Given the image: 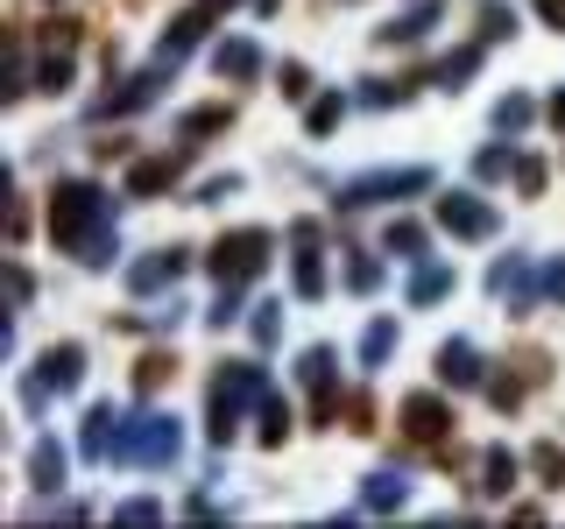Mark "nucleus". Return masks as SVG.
I'll return each instance as SVG.
<instances>
[{"mask_svg":"<svg viewBox=\"0 0 565 529\" xmlns=\"http://www.w3.org/2000/svg\"><path fill=\"white\" fill-rule=\"evenodd\" d=\"M50 240L71 248L85 268H107L113 262V219H107V191L71 177V184L50 191Z\"/></svg>","mask_w":565,"mask_h":529,"instance_id":"nucleus-1","label":"nucleus"},{"mask_svg":"<svg viewBox=\"0 0 565 529\" xmlns=\"http://www.w3.org/2000/svg\"><path fill=\"white\" fill-rule=\"evenodd\" d=\"M184 423L177 417H135L121 423V437H113V459H135V466H177V452H184Z\"/></svg>","mask_w":565,"mask_h":529,"instance_id":"nucleus-2","label":"nucleus"},{"mask_svg":"<svg viewBox=\"0 0 565 529\" xmlns=\"http://www.w3.org/2000/svg\"><path fill=\"white\" fill-rule=\"evenodd\" d=\"M262 262H269V233H262V226L219 233V248H213V276H219V282H248V276H262Z\"/></svg>","mask_w":565,"mask_h":529,"instance_id":"nucleus-3","label":"nucleus"},{"mask_svg":"<svg viewBox=\"0 0 565 529\" xmlns=\"http://www.w3.org/2000/svg\"><path fill=\"white\" fill-rule=\"evenodd\" d=\"M418 191H431V170H375L361 184H339V212H361L375 199H418Z\"/></svg>","mask_w":565,"mask_h":529,"instance_id":"nucleus-4","label":"nucleus"},{"mask_svg":"<svg viewBox=\"0 0 565 529\" xmlns=\"http://www.w3.org/2000/svg\"><path fill=\"white\" fill-rule=\"evenodd\" d=\"M438 226L453 240H488V233H495V205L473 199V191H445V199H438Z\"/></svg>","mask_w":565,"mask_h":529,"instance_id":"nucleus-5","label":"nucleus"},{"mask_svg":"<svg viewBox=\"0 0 565 529\" xmlns=\"http://www.w3.org/2000/svg\"><path fill=\"white\" fill-rule=\"evenodd\" d=\"M79 374H85V353H79V346H50V353L36 360V382L22 388V402L36 410V402L50 396V388H57V396H64V388H79Z\"/></svg>","mask_w":565,"mask_h":529,"instance_id":"nucleus-6","label":"nucleus"},{"mask_svg":"<svg viewBox=\"0 0 565 529\" xmlns=\"http://www.w3.org/2000/svg\"><path fill=\"white\" fill-rule=\"evenodd\" d=\"M184 268H191V254H177V248H170V254H148V262L128 268V290H135V297H156V290H170Z\"/></svg>","mask_w":565,"mask_h":529,"instance_id":"nucleus-7","label":"nucleus"},{"mask_svg":"<svg viewBox=\"0 0 565 529\" xmlns=\"http://www.w3.org/2000/svg\"><path fill=\"white\" fill-rule=\"evenodd\" d=\"M205 22H213V8H205V0H199V8H184V14H177V22L163 28V64H184V57L199 50Z\"/></svg>","mask_w":565,"mask_h":529,"instance_id":"nucleus-8","label":"nucleus"},{"mask_svg":"<svg viewBox=\"0 0 565 529\" xmlns=\"http://www.w3.org/2000/svg\"><path fill=\"white\" fill-rule=\"evenodd\" d=\"M516 480H524V459H516L509 445H488L481 452V494H488V502H509Z\"/></svg>","mask_w":565,"mask_h":529,"instance_id":"nucleus-9","label":"nucleus"},{"mask_svg":"<svg viewBox=\"0 0 565 529\" xmlns=\"http://www.w3.org/2000/svg\"><path fill=\"white\" fill-rule=\"evenodd\" d=\"M290 240H297V297H325V268H318V226H290Z\"/></svg>","mask_w":565,"mask_h":529,"instance_id":"nucleus-10","label":"nucleus"},{"mask_svg":"<svg viewBox=\"0 0 565 529\" xmlns=\"http://www.w3.org/2000/svg\"><path fill=\"white\" fill-rule=\"evenodd\" d=\"M404 431L424 437V445H438V437L453 431V410H445L438 396H410V402H404Z\"/></svg>","mask_w":565,"mask_h":529,"instance_id":"nucleus-11","label":"nucleus"},{"mask_svg":"<svg viewBox=\"0 0 565 529\" xmlns=\"http://www.w3.org/2000/svg\"><path fill=\"white\" fill-rule=\"evenodd\" d=\"M438 382L445 388H473V382H481V353H473L467 339H445L438 346Z\"/></svg>","mask_w":565,"mask_h":529,"instance_id":"nucleus-12","label":"nucleus"},{"mask_svg":"<svg viewBox=\"0 0 565 529\" xmlns=\"http://www.w3.org/2000/svg\"><path fill=\"white\" fill-rule=\"evenodd\" d=\"M113 437H121V417H113V402L85 410V459H93V466H107V459H113Z\"/></svg>","mask_w":565,"mask_h":529,"instance_id":"nucleus-13","label":"nucleus"},{"mask_svg":"<svg viewBox=\"0 0 565 529\" xmlns=\"http://www.w3.org/2000/svg\"><path fill=\"white\" fill-rule=\"evenodd\" d=\"M170 184H177V156H142L135 170H128V191H135V199H163Z\"/></svg>","mask_w":565,"mask_h":529,"instance_id":"nucleus-14","label":"nucleus"},{"mask_svg":"<svg viewBox=\"0 0 565 529\" xmlns=\"http://www.w3.org/2000/svg\"><path fill=\"white\" fill-rule=\"evenodd\" d=\"M241 410H248V402L219 382V388H213V417H205L213 431H205V437H213V445H233V437H241Z\"/></svg>","mask_w":565,"mask_h":529,"instance_id":"nucleus-15","label":"nucleus"},{"mask_svg":"<svg viewBox=\"0 0 565 529\" xmlns=\"http://www.w3.org/2000/svg\"><path fill=\"white\" fill-rule=\"evenodd\" d=\"M163 71H177V64H156L148 71V79H135V85H121V93H113L107 106H99V120H113V113H142L148 99H156V85H163Z\"/></svg>","mask_w":565,"mask_h":529,"instance_id":"nucleus-16","label":"nucleus"},{"mask_svg":"<svg viewBox=\"0 0 565 529\" xmlns=\"http://www.w3.org/2000/svg\"><path fill=\"white\" fill-rule=\"evenodd\" d=\"M361 502L375 508V516H389V508L410 502V480H404V473H368V480H361Z\"/></svg>","mask_w":565,"mask_h":529,"instance_id":"nucleus-17","label":"nucleus"},{"mask_svg":"<svg viewBox=\"0 0 565 529\" xmlns=\"http://www.w3.org/2000/svg\"><path fill=\"white\" fill-rule=\"evenodd\" d=\"M64 473H71V459H64V452L50 445V437H43V445L28 452V480H36L43 494H57V488H64Z\"/></svg>","mask_w":565,"mask_h":529,"instance_id":"nucleus-18","label":"nucleus"},{"mask_svg":"<svg viewBox=\"0 0 565 529\" xmlns=\"http://www.w3.org/2000/svg\"><path fill=\"white\" fill-rule=\"evenodd\" d=\"M213 71H219V79H233V85H241V79H255V71H262V57H255V43H241V36H233V43H219V57H213Z\"/></svg>","mask_w":565,"mask_h":529,"instance_id":"nucleus-19","label":"nucleus"},{"mask_svg":"<svg viewBox=\"0 0 565 529\" xmlns=\"http://www.w3.org/2000/svg\"><path fill=\"white\" fill-rule=\"evenodd\" d=\"M445 290H453V268H418L410 276V304H438Z\"/></svg>","mask_w":565,"mask_h":529,"instance_id":"nucleus-20","label":"nucleus"},{"mask_svg":"<svg viewBox=\"0 0 565 529\" xmlns=\"http://www.w3.org/2000/svg\"><path fill=\"white\" fill-rule=\"evenodd\" d=\"M64 85H71V50H50L36 64V93H64Z\"/></svg>","mask_w":565,"mask_h":529,"instance_id":"nucleus-21","label":"nucleus"},{"mask_svg":"<svg viewBox=\"0 0 565 529\" xmlns=\"http://www.w3.org/2000/svg\"><path fill=\"white\" fill-rule=\"evenodd\" d=\"M339 120H347V99H339V93H325V99H311V113H304V128H311V134H333V128H339Z\"/></svg>","mask_w":565,"mask_h":529,"instance_id":"nucleus-22","label":"nucleus"},{"mask_svg":"<svg viewBox=\"0 0 565 529\" xmlns=\"http://www.w3.org/2000/svg\"><path fill=\"white\" fill-rule=\"evenodd\" d=\"M290 402H276V396H262V445H282V437H290Z\"/></svg>","mask_w":565,"mask_h":529,"instance_id":"nucleus-23","label":"nucleus"},{"mask_svg":"<svg viewBox=\"0 0 565 529\" xmlns=\"http://www.w3.org/2000/svg\"><path fill=\"white\" fill-rule=\"evenodd\" d=\"M389 346H396V325H389V317H375V325H368V339H361V360H368V368H382V360H389Z\"/></svg>","mask_w":565,"mask_h":529,"instance_id":"nucleus-24","label":"nucleus"},{"mask_svg":"<svg viewBox=\"0 0 565 529\" xmlns=\"http://www.w3.org/2000/svg\"><path fill=\"white\" fill-rule=\"evenodd\" d=\"M530 120H538V106H530V99H516V93L495 106V128H502V134H524Z\"/></svg>","mask_w":565,"mask_h":529,"instance_id":"nucleus-25","label":"nucleus"},{"mask_svg":"<svg viewBox=\"0 0 565 529\" xmlns=\"http://www.w3.org/2000/svg\"><path fill=\"white\" fill-rule=\"evenodd\" d=\"M347 290L375 297V290H382V262H368V254H347Z\"/></svg>","mask_w":565,"mask_h":529,"instance_id":"nucleus-26","label":"nucleus"},{"mask_svg":"<svg viewBox=\"0 0 565 529\" xmlns=\"http://www.w3.org/2000/svg\"><path fill=\"white\" fill-rule=\"evenodd\" d=\"M530 466H538L544 488H565V452L558 445H538V452H530Z\"/></svg>","mask_w":565,"mask_h":529,"instance_id":"nucleus-27","label":"nucleus"},{"mask_svg":"<svg viewBox=\"0 0 565 529\" xmlns=\"http://www.w3.org/2000/svg\"><path fill=\"white\" fill-rule=\"evenodd\" d=\"M219 128H227V106H199V113H184L191 142H205V134H219Z\"/></svg>","mask_w":565,"mask_h":529,"instance_id":"nucleus-28","label":"nucleus"},{"mask_svg":"<svg viewBox=\"0 0 565 529\" xmlns=\"http://www.w3.org/2000/svg\"><path fill=\"white\" fill-rule=\"evenodd\" d=\"M424 28H431V8H418V14H404V22H389V28H382V43H418V36H424Z\"/></svg>","mask_w":565,"mask_h":529,"instance_id":"nucleus-29","label":"nucleus"},{"mask_svg":"<svg viewBox=\"0 0 565 529\" xmlns=\"http://www.w3.org/2000/svg\"><path fill=\"white\" fill-rule=\"evenodd\" d=\"M205 317H213V325H219V332H227V325H233V317H241V282H219V304H213V311H205Z\"/></svg>","mask_w":565,"mask_h":529,"instance_id":"nucleus-30","label":"nucleus"},{"mask_svg":"<svg viewBox=\"0 0 565 529\" xmlns=\"http://www.w3.org/2000/svg\"><path fill=\"white\" fill-rule=\"evenodd\" d=\"M488 282H495L502 297H524V290H530V268H524V262H502V268H495V276H488Z\"/></svg>","mask_w":565,"mask_h":529,"instance_id":"nucleus-31","label":"nucleus"},{"mask_svg":"<svg viewBox=\"0 0 565 529\" xmlns=\"http://www.w3.org/2000/svg\"><path fill=\"white\" fill-rule=\"evenodd\" d=\"M389 254H410V262H418V254H424V233H418L410 219H396V226H389Z\"/></svg>","mask_w":565,"mask_h":529,"instance_id":"nucleus-32","label":"nucleus"},{"mask_svg":"<svg viewBox=\"0 0 565 529\" xmlns=\"http://www.w3.org/2000/svg\"><path fill=\"white\" fill-rule=\"evenodd\" d=\"M28 93V79H22V50L8 43V71H0V99H22Z\"/></svg>","mask_w":565,"mask_h":529,"instance_id":"nucleus-33","label":"nucleus"},{"mask_svg":"<svg viewBox=\"0 0 565 529\" xmlns=\"http://www.w3.org/2000/svg\"><path fill=\"white\" fill-rule=\"evenodd\" d=\"M516 191H524V199H538V191H544V163L538 156H516Z\"/></svg>","mask_w":565,"mask_h":529,"instance_id":"nucleus-34","label":"nucleus"},{"mask_svg":"<svg viewBox=\"0 0 565 529\" xmlns=\"http://www.w3.org/2000/svg\"><path fill=\"white\" fill-rule=\"evenodd\" d=\"M516 163L502 156V148H481V156H473V177H488V184H495V177H509Z\"/></svg>","mask_w":565,"mask_h":529,"instance_id":"nucleus-35","label":"nucleus"},{"mask_svg":"<svg viewBox=\"0 0 565 529\" xmlns=\"http://www.w3.org/2000/svg\"><path fill=\"white\" fill-rule=\"evenodd\" d=\"M113 522H163V502H121Z\"/></svg>","mask_w":565,"mask_h":529,"instance_id":"nucleus-36","label":"nucleus"},{"mask_svg":"<svg viewBox=\"0 0 565 529\" xmlns=\"http://www.w3.org/2000/svg\"><path fill=\"white\" fill-rule=\"evenodd\" d=\"M135 382H142V388H163V382H170V360H163V353H148L142 368H135Z\"/></svg>","mask_w":565,"mask_h":529,"instance_id":"nucleus-37","label":"nucleus"},{"mask_svg":"<svg viewBox=\"0 0 565 529\" xmlns=\"http://www.w3.org/2000/svg\"><path fill=\"white\" fill-rule=\"evenodd\" d=\"M43 43H50V50H71V43H79V22H50V28H43Z\"/></svg>","mask_w":565,"mask_h":529,"instance_id":"nucleus-38","label":"nucleus"},{"mask_svg":"<svg viewBox=\"0 0 565 529\" xmlns=\"http://www.w3.org/2000/svg\"><path fill=\"white\" fill-rule=\"evenodd\" d=\"M276 317H282V304H262V311H255V339H262V346L276 339Z\"/></svg>","mask_w":565,"mask_h":529,"instance_id":"nucleus-39","label":"nucleus"},{"mask_svg":"<svg viewBox=\"0 0 565 529\" xmlns=\"http://www.w3.org/2000/svg\"><path fill=\"white\" fill-rule=\"evenodd\" d=\"M233 191H241V177H213V184H205L199 199H205V205H219V199H233Z\"/></svg>","mask_w":565,"mask_h":529,"instance_id":"nucleus-40","label":"nucleus"},{"mask_svg":"<svg viewBox=\"0 0 565 529\" xmlns=\"http://www.w3.org/2000/svg\"><path fill=\"white\" fill-rule=\"evenodd\" d=\"M488 402H495V410H516V402H524V388H516V382H495V388H488Z\"/></svg>","mask_w":565,"mask_h":529,"instance_id":"nucleus-41","label":"nucleus"},{"mask_svg":"<svg viewBox=\"0 0 565 529\" xmlns=\"http://www.w3.org/2000/svg\"><path fill=\"white\" fill-rule=\"evenodd\" d=\"M481 28H488V43H495L502 28H516V14H509V8H488V14H481Z\"/></svg>","mask_w":565,"mask_h":529,"instance_id":"nucleus-42","label":"nucleus"},{"mask_svg":"<svg viewBox=\"0 0 565 529\" xmlns=\"http://www.w3.org/2000/svg\"><path fill=\"white\" fill-rule=\"evenodd\" d=\"M304 85H311V71H304V64H282V93L297 99V93H304Z\"/></svg>","mask_w":565,"mask_h":529,"instance_id":"nucleus-43","label":"nucleus"},{"mask_svg":"<svg viewBox=\"0 0 565 529\" xmlns=\"http://www.w3.org/2000/svg\"><path fill=\"white\" fill-rule=\"evenodd\" d=\"M544 290H552L558 304H565V262H552V268H544Z\"/></svg>","mask_w":565,"mask_h":529,"instance_id":"nucleus-44","label":"nucleus"},{"mask_svg":"<svg viewBox=\"0 0 565 529\" xmlns=\"http://www.w3.org/2000/svg\"><path fill=\"white\" fill-rule=\"evenodd\" d=\"M538 8H544V22H552V28H565V0H538Z\"/></svg>","mask_w":565,"mask_h":529,"instance_id":"nucleus-45","label":"nucleus"},{"mask_svg":"<svg viewBox=\"0 0 565 529\" xmlns=\"http://www.w3.org/2000/svg\"><path fill=\"white\" fill-rule=\"evenodd\" d=\"M544 113H552V120H558V128H565V85H558V93H552V106H544Z\"/></svg>","mask_w":565,"mask_h":529,"instance_id":"nucleus-46","label":"nucleus"},{"mask_svg":"<svg viewBox=\"0 0 565 529\" xmlns=\"http://www.w3.org/2000/svg\"><path fill=\"white\" fill-rule=\"evenodd\" d=\"M205 8H213V14H219V8H233V0H205Z\"/></svg>","mask_w":565,"mask_h":529,"instance_id":"nucleus-47","label":"nucleus"}]
</instances>
